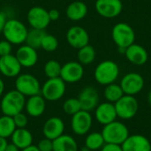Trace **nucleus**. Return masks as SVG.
<instances>
[{
  "instance_id": "obj_1",
  "label": "nucleus",
  "mask_w": 151,
  "mask_h": 151,
  "mask_svg": "<svg viewBox=\"0 0 151 151\" xmlns=\"http://www.w3.org/2000/svg\"><path fill=\"white\" fill-rule=\"evenodd\" d=\"M119 66L115 61L104 60L100 62L95 68L94 78L98 84L102 86H107L116 82L119 77Z\"/></svg>"
},
{
  "instance_id": "obj_2",
  "label": "nucleus",
  "mask_w": 151,
  "mask_h": 151,
  "mask_svg": "<svg viewBox=\"0 0 151 151\" xmlns=\"http://www.w3.org/2000/svg\"><path fill=\"white\" fill-rule=\"evenodd\" d=\"M26 96L16 89H12L3 95L0 102V109L4 115L13 117L25 108Z\"/></svg>"
},
{
  "instance_id": "obj_3",
  "label": "nucleus",
  "mask_w": 151,
  "mask_h": 151,
  "mask_svg": "<svg viewBox=\"0 0 151 151\" xmlns=\"http://www.w3.org/2000/svg\"><path fill=\"white\" fill-rule=\"evenodd\" d=\"M28 29L26 25L17 19H8L3 29L5 40L12 45H21L26 42Z\"/></svg>"
},
{
  "instance_id": "obj_4",
  "label": "nucleus",
  "mask_w": 151,
  "mask_h": 151,
  "mask_svg": "<svg viewBox=\"0 0 151 151\" xmlns=\"http://www.w3.org/2000/svg\"><path fill=\"white\" fill-rule=\"evenodd\" d=\"M101 134L105 143L121 145L130 135L128 127L121 121L115 120L104 126Z\"/></svg>"
},
{
  "instance_id": "obj_5",
  "label": "nucleus",
  "mask_w": 151,
  "mask_h": 151,
  "mask_svg": "<svg viewBox=\"0 0 151 151\" xmlns=\"http://www.w3.org/2000/svg\"><path fill=\"white\" fill-rule=\"evenodd\" d=\"M112 41L118 48L127 49L135 42V32L134 28L126 22L115 24L111 29Z\"/></svg>"
},
{
  "instance_id": "obj_6",
  "label": "nucleus",
  "mask_w": 151,
  "mask_h": 151,
  "mask_svg": "<svg viewBox=\"0 0 151 151\" xmlns=\"http://www.w3.org/2000/svg\"><path fill=\"white\" fill-rule=\"evenodd\" d=\"M66 83L60 78L48 79L41 87V95L43 98L50 102L60 100L66 90Z\"/></svg>"
},
{
  "instance_id": "obj_7",
  "label": "nucleus",
  "mask_w": 151,
  "mask_h": 151,
  "mask_svg": "<svg viewBox=\"0 0 151 151\" xmlns=\"http://www.w3.org/2000/svg\"><path fill=\"white\" fill-rule=\"evenodd\" d=\"M15 89L24 96L29 97L41 93V84L33 74L21 73L16 77Z\"/></svg>"
},
{
  "instance_id": "obj_8",
  "label": "nucleus",
  "mask_w": 151,
  "mask_h": 151,
  "mask_svg": "<svg viewBox=\"0 0 151 151\" xmlns=\"http://www.w3.org/2000/svg\"><path fill=\"white\" fill-rule=\"evenodd\" d=\"M114 106L118 118L123 120L132 119L139 111L138 100L134 96L124 95L114 104Z\"/></svg>"
},
{
  "instance_id": "obj_9",
  "label": "nucleus",
  "mask_w": 151,
  "mask_h": 151,
  "mask_svg": "<svg viewBox=\"0 0 151 151\" xmlns=\"http://www.w3.org/2000/svg\"><path fill=\"white\" fill-rule=\"evenodd\" d=\"M125 95L135 96L138 95L144 88V78L138 73H128L125 74L119 83Z\"/></svg>"
},
{
  "instance_id": "obj_10",
  "label": "nucleus",
  "mask_w": 151,
  "mask_h": 151,
  "mask_svg": "<svg viewBox=\"0 0 151 151\" xmlns=\"http://www.w3.org/2000/svg\"><path fill=\"white\" fill-rule=\"evenodd\" d=\"M93 125V118L89 111L81 110L72 116L71 127L73 132L79 136L88 134Z\"/></svg>"
},
{
  "instance_id": "obj_11",
  "label": "nucleus",
  "mask_w": 151,
  "mask_h": 151,
  "mask_svg": "<svg viewBox=\"0 0 151 151\" xmlns=\"http://www.w3.org/2000/svg\"><path fill=\"white\" fill-rule=\"evenodd\" d=\"M95 9L101 17L114 19L122 12L123 3L121 0H96Z\"/></svg>"
},
{
  "instance_id": "obj_12",
  "label": "nucleus",
  "mask_w": 151,
  "mask_h": 151,
  "mask_svg": "<svg viewBox=\"0 0 151 151\" xmlns=\"http://www.w3.org/2000/svg\"><path fill=\"white\" fill-rule=\"evenodd\" d=\"M27 22L32 28L44 30L50 23L49 12L42 6L30 8L27 14Z\"/></svg>"
},
{
  "instance_id": "obj_13",
  "label": "nucleus",
  "mask_w": 151,
  "mask_h": 151,
  "mask_svg": "<svg viewBox=\"0 0 151 151\" xmlns=\"http://www.w3.org/2000/svg\"><path fill=\"white\" fill-rule=\"evenodd\" d=\"M84 76V67L78 61H69L61 67L60 78L65 83H76Z\"/></svg>"
},
{
  "instance_id": "obj_14",
  "label": "nucleus",
  "mask_w": 151,
  "mask_h": 151,
  "mask_svg": "<svg viewBox=\"0 0 151 151\" xmlns=\"http://www.w3.org/2000/svg\"><path fill=\"white\" fill-rule=\"evenodd\" d=\"M66 41L68 44L79 50L89 42V35L88 31L81 26H73L66 32Z\"/></svg>"
},
{
  "instance_id": "obj_15",
  "label": "nucleus",
  "mask_w": 151,
  "mask_h": 151,
  "mask_svg": "<svg viewBox=\"0 0 151 151\" xmlns=\"http://www.w3.org/2000/svg\"><path fill=\"white\" fill-rule=\"evenodd\" d=\"M95 118L96 120L102 126H105L117 120L118 116L114 104L107 101L98 104L95 109Z\"/></svg>"
},
{
  "instance_id": "obj_16",
  "label": "nucleus",
  "mask_w": 151,
  "mask_h": 151,
  "mask_svg": "<svg viewBox=\"0 0 151 151\" xmlns=\"http://www.w3.org/2000/svg\"><path fill=\"white\" fill-rule=\"evenodd\" d=\"M78 99L80 101L81 110L86 111H95L99 104V94L92 86H87L80 92Z\"/></svg>"
},
{
  "instance_id": "obj_17",
  "label": "nucleus",
  "mask_w": 151,
  "mask_h": 151,
  "mask_svg": "<svg viewBox=\"0 0 151 151\" xmlns=\"http://www.w3.org/2000/svg\"><path fill=\"white\" fill-rule=\"evenodd\" d=\"M15 57L20 65L26 68L35 66L38 61V53L36 49L27 44H21L16 50Z\"/></svg>"
},
{
  "instance_id": "obj_18",
  "label": "nucleus",
  "mask_w": 151,
  "mask_h": 151,
  "mask_svg": "<svg viewBox=\"0 0 151 151\" xmlns=\"http://www.w3.org/2000/svg\"><path fill=\"white\" fill-rule=\"evenodd\" d=\"M22 66L15 55L0 57V73L7 78H15L20 74Z\"/></svg>"
},
{
  "instance_id": "obj_19",
  "label": "nucleus",
  "mask_w": 151,
  "mask_h": 151,
  "mask_svg": "<svg viewBox=\"0 0 151 151\" xmlns=\"http://www.w3.org/2000/svg\"><path fill=\"white\" fill-rule=\"evenodd\" d=\"M124 54L128 62L138 66L145 65L149 59V54L147 50L143 46L135 42L128 46L126 49Z\"/></svg>"
},
{
  "instance_id": "obj_20",
  "label": "nucleus",
  "mask_w": 151,
  "mask_h": 151,
  "mask_svg": "<svg viewBox=\"0 0 151 151\" xmlns=\"http://www.w3.org/2000/svg\"><path fill=\"white\" fill-rule=\"evenodd\" d=\"M123 151H151L150 140L142 134H131L121 144Z\"/></svg>"
},
{
  "instance_id": "obj_21",
  "label": "nucleus",
  "mask_w": 151,
  "mask_h": 151,
  "mask_svg": "<svg viewBox=\"0 0 151 151\" xmlns=\"http://www.w3.org/2000/svg\"><path fill=\"white\" fill-rule=\"evenodd\" d=\"M65 131V123L58 117H51L48 119L42 127V134L45 138L54 141L62 134Z\"/></svg>"
},
{
  "instance_id": "obj_22",
  "label": "nucleus",
  "mask_w": 151,
  "mask_h": 151,
  "mask_svg": "<svg viewBox=\"0 0 151 151\" xmlns=\"http://www.w3.org/2000/svg\"><path fill=\"white\" fill-rule=\"evenodd\" d=\"M45 99L41 94L29 96L26 99L25 104V110L28 116L33 118H38L42 116L46 109V103Z\"/></svg>"
},
{
  "instance_id": "obj_23",
  "label": "nucleus",
  "mask_w": 151,
  "mask_h": 151,
  "mask_svg": "<svg viewBox=\"0 0 151 151\" xmlns=\"http://www.w3.org/2000/svg\"><path fill=\"white\" fill-rule=\"evenodd\" d=\"M88 5L80 0L73 1L69 4L65 10L66 17L73 21H79L83 19L88 14Z\"/></svg>"
},
{
  "instance_id": "obj_24",
  "label": "nucleus",
  "mask_w": 151,
  "mask_h": 151,
  "mask_svg": "<svg viewBox=\"0 0 151 151\" xmlns=\"http://www.w3.org/2000/svg\"><path fill=\"white\" fill-rule=\"evenodd\" d=\"M12 143L19 150L27 148L33 144V135L31 132L25 128H16L10 137Z\"/></svg>"
},
{
  "instance_id": "obj_25",
  "label": "nucleus",
  "mask_w": 151,
  "mask_h": 151,
  "mask_svg": "<svg viewBox=\"0 0 151 151\" xmlns=\"http://www.w3.org/2000/svg\"><path fill=\"white\" fill-rule=\"evenodd\" d=\"M53 151H78V144L73 136L64 134L53 141Z\"/></svg>"
},
{
  "instance_id": "obj_26",
  "label": "nucleus",
  "mask_w": 151,
  "mask_h": 151,
  "mask_svg": "<svg viewBox=\"0 0 151 151\" xmlns=\"http://www.w3.org/2000/svg\"><path fill=\"white\" fill-rule=\"evenodd\" d=\"M105 144L104 139L101 132H92L89 133L84 142V146L87 147L89 150L99 151Z\"/></svg>"
},
{
  "instance_id": "obj_27",
  "label": "nucleus",
  "mask_w": 151,
  "mask_h": 151,
  "mask_svg": "<svg viewBox=\"0 0 151 151\" xmlns=\"http://www.w3.org/2000/svg\"><path fill=\"white\" fill-rule=\"evenodd\" d=\"M96 57V50L93 46L89 44L79 49L77 52L78 62L81 63L82 65H91L95 61Z\"/></svg>"
},
{
  "instance_id": "obj_28",
  "label": "nucleus",
  "mask_w": 151,
  "mask_h": 151,
  "mask_svg": "<svg viewBox=\"0 0 151 151\" xmlns=\"http://www.w3.org/2000/svg\"><path fill=\"white\" fill-rule=\"evenodd\" d=\"M125 94H124L120 85L117 84L116 82L105 86V88L104 90V98L106 99L107 102H110L111 104H115Z\"/></svg>"
},
{
  "instance_id": "obj_29",
  "label": "nucleus",
  "mask_w": 151,
  "mask_h": 151,
  "mask_svg": "<svg viewBox=\"0 0 151 151\" xmlns=\"http://www.w3.org/2000/svg\"><path fill=\"white\" fill-rule=\"evenodd\" d=\"M16 128L12 117L6 115L0 116V137L5 139L11 137Z\"/></svg>"
},
{
  "instance_id": "obj_30",
  "label": "nucleus",
  "mask_w": 151,
  "mask_h": 151,
  "mask_svg": "<svg viewBox=\"0 0 151 151\" xmlns=\"http://www.w3.org/2000/svg\"><path fill=\"white\" fill-rule=\"evenodd\" d=\"M45 35H46V33L44 30L32 28L31 30H28L25 42H26V44L37 50V49L41 48V43H42L43 36Z\"/></svg>"
},
{
  "instance_id": "obj_31",
  "label": "nucleus",
  "mask_w": 151,
  "mask_h": 151,
  "mask_svg": "<svg viewBox=\"0 0 151 151\" xmlns=\"http://www.w3.org/2000/svg\"><path fill=\"white\" fill-rule=\"evenodd\" d=\"M61 67L62 65H60L58 61L54 60V59L49 60L45 63L44 67H43L44 74L46 75L48 79L60 77Z\"/></svg>"
},
{
  "instance_id": "obj_32",
  "label": "nucleus",
  "mask_w": 151,
  "mask_h": 151,
  "mask_svg": "<svg viewBox=\"0 0 151 151\" xmlns=\"http://www.w3.org/2000/svg\"><path fill=\"white\" fill-rule=\"evenodd\" d=\"M58 47V40L55 35L46 34L43 36L41 43V48L43 50L47 52H53L57 50Z\"/></svg>"
},
{
  "instance_id": "obj_33",
  "label": "nucleus",
  "mask_w": 151,
  "mask_h": 151,
  "mask_svg": "<svg viewBox=\"0 0 151 151\" xmlns=\"http://www.w3.org/2000/svg\"><path fill=\"white\" fill-rule=\"evenodd\" d=\"M63 110L64 111L70 116L74 115L78 111L81 110V106L78 98H68L63 104Z\"/></svg>"
},
{
  "instance_id": "obj_34",
  "label": "nucleus",
  "mask_w": 151,
  "mask_h": 151,
  "mask_svg": "<svg viewBox=\"0 0 151 151\" xmlns=\"http://www.w3.org/2000/svg\"><path fill=\"white\" fill-rule=\"evenodd\" d=\"M13 120L15 123V126L17 128H25L28 123V119L26 114H24L22 111L19 113H17L13 117Z\"/></svg>"
},
{
  "instance_id": "obj_35",
  "label": "nucleus",
  "mask_w": 151,
  "mask_h": 151,
  "mask_svg": "<svg viewBox=\"0 0 151 151\" xmlns=\"http://www.w3.org/2000/svg\"><path fill=\"white\" fill-rule=\"evenodd\" d=\"M39 151H53V141L47 139H42L36 145Z\"/></svg>"
},
{
  "instance_id": "obj_36",
  "label": "nucleus",
  "mask_w": 151,
  "mask_h": 151,
  "mask_svg": "<svg viewBox=\"0 0 151 151\" xmlns=\"http://www.w3.org/2000/svg\"><path fill=\"white\" fill-rule=\"evenodd\" d=\"M12 44L7 40L4 39L0 41V57H4L9 54H12Z\"/></svg>"
},
{
  "instance_id": "obj_37",
  "label": "nucleus",
  "mask_w": 151,
  "mask_h": 151,
  "mask_svg": "<svg viewBox=\"0 0 151 151\" xmlns=\"http://www.w3.org/2000/svg\"><path fill=\"white\" fill-rule=\"evenodd\" d=\"M100 151H123L121 145L105 143Z\"/></svg>"
},
{
  "instance_id": "obj_38",
  "label": "nucleus",
  "mask_w": 151,
  "mask_h": 151,
  "mask_svg": "<svg viewBox=\"0 0 151 151\" xmlns=\"http://www.w3.org/2000/svg\"><path fill=\"white\" fill-rule=\"evenodd\" d=\"M48 12H49V17H50V21H55V20H58L59 19L60 13L57 9H51Z\"/></svg>"
},
{
  "instance_id": "obj_39",
  "label": "nucleus",
  "mask_w": 151,
  "mask_h": 151,
  "mask_svg": "<svg viewBox=\"0 0 151 151\" xmlns=\"http://www.w3.org/2000/svg\"><path fill=\"white\" fill-rule=\"evenodd\" d=\"M7 17L6 14L4 12H0V33L3 32V29L4 27V25L7 21Z\"/></svg>"
},
{
  "instance_id": "obj_40",
  "label": "nucleus",
  "mask_w": 151,
  "mask_h": 151,
  "mask_svg": "<svg viewBox=\"0 0 151 151\" xmlns=\"http://www.w3.org/2000/svg\"><path fill=\"white\" fill-rule=\"evenodd\" d=\"M8 145L7 139L0 137V151H4Z\"/></svg>"
},
{
  "instance_id": "obj_41",
  "label": "nucleus",
  "mask_w": 151,
  "mask_h": 151,
  "mask_svg": "<svg viewBox=\"0 0 151 151\" xmlns=\"http://www.w3.org/2000/svg\"><path fill=\"white\" fill-rule=\"evenodd\" d=\"M4 151H19V150L16 146H14L12 143H8L7 147Z\"/></svg>"
},
{
  "instance_id": "obj_42",
  "label": "nucleus",
  "mask_w": 151,
  "mask_h": 151,
  "mask_svg": "<svg viewBox=\"0 0 151 151\" xmlns=\"http://www.w3.org/2000/svg\"><path fill=\"white\" fill-rule=\"evenodd\" d=\"M20 151H39V150H38V148L35 145H33L32 144L31 146H29L27 148H25V149L21 150Z\"/></svg>"
},
{
  "instance_id": "obj_43",
  "label": "nucleus",
  "mask_w": 151,
  "mask_h": 151,
  "mask_svg": "<svg viewBox=\"0 0 151 151\" xmlns=\"http://www.w3.org/2000/svg\"><path fill=\"white\" fill-rule=\"evenodd\" d=\"M4 91V81L0 78V98L3 96Z\"/></svg>"
},
{
  "instance_id": "obj_44",
  "label": "nucleus",
  "mask_w": 151,
  "mask_h": 151,
  "mask_svg": "<svg viewBox=\"0 0 151 151\" xmlns=\"http://www.w3.org/2000/svg\"><path fill=\"white\" fill-rule=\"evenodd\" d=\"M148 103H149L150 106L151 107V90L149 92V94H148Z\"/></svg>"
},
{
  "instance_id": "obj_45",
  "label": "nucleus",
  "mask_w": 151,
  "mask_h": 151,
  "mask_svg": "<svg viewBox=\"0 0 151 151\" xmlns=\"http://www.w3.org/2000/svg\"><path fill=\"white\" fill-rule=\"evenodd\" d=\"M81 151H89V150H88V149L87 147H85V146H84V147H83V148L81 149Z\"/></svg>"
},
{
  "instance_id": "obj_46",
  "label": "nucleus",
  "mask_w": 151,
  "mask_h": 151,
  "mask_svg": "<svg viewBox=\"0 0 151 151\" xmlns=\"http://www.w3.org/2000/svg\"><path fill=\"white\" fill-rule=\"evenodd\" d=\"M1 113H2V111H1V109H0V116H1Z\"/></svg>"
},
{
  "instance_id": "obj_47",
  "label": "nucleus",
  "mask_w": 151,
  "mask_h": 151,
  "mask_svg": "<svg viewBox=\"0 0 151 151\" xmlns=\"http://www.w3.org/2000/svg\"><path fill=\"white\" fill-rule=\"evenodd\" d=\"M89 151H95V150H89Z\"/></svg>"
}]
</instances>
